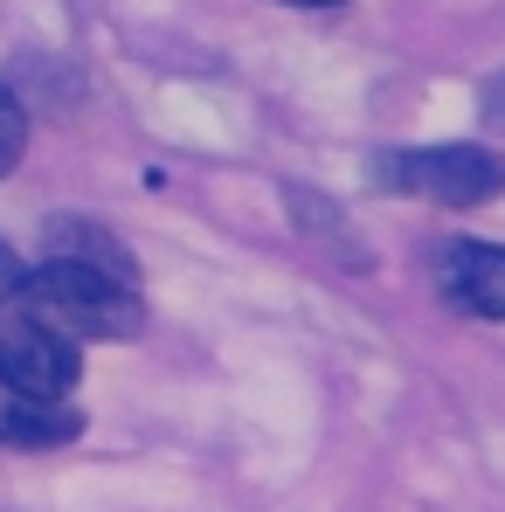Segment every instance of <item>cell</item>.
<instances>
[{
	"label": "cell",
	"instance_id": "8",
	"mask_svg": "<svg viewBox=\"0 0 505 512\" xmlns=\"http://www.w3.org/2000/svg\"><path fill=\"white\" fill-rule=\"evenodd\" d=\"M478 104H485V125H492V132H505V70L485 84V97H478Z\"/></svg>",
	"mask_w": 505,
	"mask_h": 512
},
{
	"label": "cell",
	"instance_id": "3",
	"mask_svg": "<svg viewBox=\"0 0 505 512\" xmlns=\"http://www.w3.org/2000/svg\"><path fill=\"white\" fill-rule=\"evenodd\" d=\"M77 381H84V346L49 333L21 305H0V388L35 402H70Z\"/></svg>",
	"mask_w": 505,
	"mask_h": 512
},
{
	"label": "cell",
	"instance_id": "1",
	"mask_svg": "<svg viewBox=\"0 0 505 512\" xmlns=\"http://www.w3.org/2000/svg\"><path fill=\"white\" fill-rule=\"evenodd\" d=\"M28 319H42L49 333L77 346H97V340H139L146 333V298L139 284L111 277V270H90V263H63V256H42L35 270H21L14 298Z\"/></svg>",
	"mask_w": 505,
	"mask_h": 512
},
{
	"label": "cell",
	"instance_id": "9",
	"mask_svg": "<svg viewBox=\"0 0 505 512\" xmlns=\"http://www.w3.org/2000/svg\"><path fill=\"white\" fill-rule=\"evenodd\" d=\"M21 270H28V263H21V256H14L7 243H0V305L14 298V284H21Z\"/></svg>",
	"mask_w": 505,
	"mask_h": 512
},
{
	"label": "cell",
	"instance_id": "4",
	"mask_svg": "<svg viewBox=\"0 0 505 512\" xmlns=\"http://www.w3.org/2000/svg\"><path fill=\"white\" fill-rule=\"evenodd\" d=\"M436 291L464 319H505V243H443Z\"/></svg>",
	"mask_w": 505,
	"mask_h": 512
},
{
	"label": "cell",
	"instance_id": "10",
	"mask_svg": "<svg viewBox=\"0 0 505 512\" xmlns=\"http://www.w3.org/2000/svg\"><path fill=\"white\" fill-rule=\"evenodd\" d=\"M284 7H346V0H284Z\"/></svg>",
	"mask_w": 505,
	"mask_h": 512
},
{
	"label": "cell",
	"instance_id": "7",
	"mask_svg": "<svg viewBox=\"0 0 505 512\" xmlns=\"http://www.w3.org/2000/svg\"><path fill=\"white\" fill-rule=\"evenodd\" d=\"M21 153H28V111H21V97L0 84V180L21 167Z\"/></svg>",
	"mask_w": 505,
	"mask_h": 512
},
{
	"label": "cell",
	"instance_id": "6",
	"mask_svg": "<svg viewBox=\"0 0 505 512\" xmlns=\"http://www.w3.org/2000/svg\"><path fill=\"white\" fill-rule=\"evenodd\" d=\"M42 250L63 256V263H90V270H111V277L139 284V263H132V250H125L111 229H97V222H77V215L42 222Z\"/></svg>",
	"mask_w": 505,
	"mask_h": 512
},
{
	"label": "cell",
	"instance_id": "5",
	"mask_svg": "<svg viewBox=\"0 0 505 512\" xmlns=\"http://www.w3.org/2000/svg\"><path fill=\"white\" fill-rule=\"evenodd\" d=\"M84 436V409L77 402H35L0 388V450H63Z\"/></svg>",
	"mask_w": 505,
	"mask_h": 512
},
{
	"label": "cell",
	"instance_id": "2",
	"mask_svg": "<svg viewBox=\"0 0 505 512\" xmlns=\"http://www.w3.org/2000/svg\"><path fill=\"white\" fill-rule=\"evenodd\" d=\"M374 187L388 194H416L436 208H485L505 194V153L492 146H402L374 160Z\"/></svg>",
	"mask_w": 505,
	"mask_h": 512
}]
</instances>
